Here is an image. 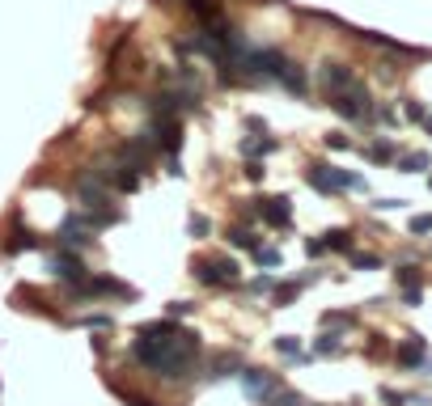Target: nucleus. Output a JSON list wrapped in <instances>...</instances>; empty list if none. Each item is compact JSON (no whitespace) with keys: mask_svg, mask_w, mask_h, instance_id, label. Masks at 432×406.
Segmentation results:
<instances>
[{"mask_svg":"<svg viewBox=\"0 0 432 406\" xmlns=\"http://www.w3.org/2000/svg\"><path fill=\"white\" fill-rule=\"evenodd\" d=\"M132 356H136L153 377L182 381V377H191V369H195L199 335L178 330L174 322H148V326H140V335H136V343H132Z\"/></svg>","mask_w":432,"mask_h":406,"instance_id":"nucleus-1","label":"nucleus"},{"mask_svg":"<svg viewBox=\"0 0 432 406\" xmlns=\"http://www.w3.org/2000/svg\"><path fill=\"white\" fill-rule=\"evenodd\" d=\"M310 186L318 195H335V191H369V182L361 174H348V169H335V165H310Z\"/></svg>","mask_w":432,"mask_h":406,"instance_id":"nucleus-2","label":"nucleus"},{"mask_svg":"<svg viewBox=\"0 0 432 406\" xmlns=\"http://www.w3.org/2000/svg\"><path fill=\"white\" fill-rule=\"evenodd\" d=\"M331 106H335L344 119H369V114H373V106H369V85H365V80H352L348 89L331 93Z\"/></svg>","mask_w":432,"mask_h":406,"instance_id":"nucleus-3","label":"nucleus"},{"mask_svg":"<svg viewBox=\"0 0 432 406\" xmlns=\"http://www.w3.org/2000/svg\"><path fill=\"white\" fill-rule=\"evenodd\" d=\"M191 271H195V280H199V284H208V288L238 284V263H233V258H199Z\"/></svg>","mask_w":432,"mask_h":406,"instance_id":"nucleus-4","label":"nucleus"},{"mask_svg":"<svg viewBox=\"0 0 432 406\" xmlns=\"http://www.w3.org/2000/svg\"><path fill=\"white\" fill-rule=\"evenodd\" d=\"M51 275H55V280H64V284H81L89 271H85V263H81V254H76V250L59 246V254L51 258Z\"/></svg>","mask_w":432,"mask_h":406,"instance_id":"nucleus-5","label":"nucleus"},{"mask_svg":"<svg viewBox=\"0 0 432 406\" xmlns=\"http://www.w3.org/2000/svg\"><path fill=\"white\" fill-rule=\"evenodd\" d=\"M242 390L255 402H267L276 394V373H267V369H242Z\"/></svg>","mask_w":432,"mask_h":406,"instance_id":"nucleus-6","label":"nucleus"},{"mask_svg":"<svg viewBox=\"0 0 432 406\" xmlns=\"http://www.w3.org/2000/svg\"><path fill=\"white\" fill-rule=\"evenodd\" d=\"M89 220H85V212H72L64 225H59V246H68V250H81L85 241H89Z\"/></svg>","mask_w":432,"mask_h":406,"instance_id":"nucleus-7","label":"nucleus"},{"mask_svg":"<svg viewBox=\"0 0 432 406\" xmlns=\"http://www.w3.org/2000/svg\"><path fill=\"white\" fill-rule=\"evenodd\" d=\"M255 212H259L272 229H284V225H288V216H293V208H288V199H284V195H276V199H255Z\"/></svg>","mask_w":432,"mask_h":406,"instance_id":"nucleus-8","label":"nucleus"},{"mask_svg":"<svg viewBox=\"0 0 432 406\" xmlns=\"http://www.w3.org/2000/svg\"><path fill=\"white\" fill-rule=\"evenodd\" d=\"M76 195H81V203H85V208H93V212L110 203V195H106V186H102V178H98V174H85V178H81V186H76Z\"/></svg>","mask_w":432,"mask_h":406,"instance_id":"nucleus-9","label":"nucleus"},{"mask_svg":"<svg viewBox=\"0 0 432 406\" xmlns=\"http://www.w3.org/2000/svg\"><path fill=\"white\" fill-rule=\"evenodd\" d=\"M356 80V72L348 68V64H322V89L327 93H339V89H348Z\"/></svg>","mask_w":432,"mask_h":406,"instance_id":"nucleus-10","label":"nucleus"},{"mask_svg":"<svg viewBox=\"0 0 432 406\" xmlns=\"http://www.w3.org/2000/svg\"><path fill=\"white\" fill-rule=\"evenodd\" d=\"M424 352H428V343H424L420 335H411V339L399 347V364H403V369H424V364H428Z\"/></svg>","mask_w":432,"mask_h":406,"instance_id":"nucleus-11","label":"nucleus"},{"mask_svg":"<svg viewBox=\"0 0 432 406\" xmlns=\"http://www.w3.org/2000/svg\"><path fill=\"white\" fill-rule=\"evenodd\" d=\"M238 369H242V364H238V356H216V360H212V373H208V381H221V377H242Z\"/></svg>","mask_w":432,"mask_h":406,"instance_id":"nucleus-12","label":"nucleus"},{"mask_svg":"<svg viewBox=\"0 0 432 406\" xmlns=\"http://www.w3.org/2000/svg\"><path fill=\"white\" fill-rule=\"evenodd\" d=\"M280 85H284L288 93H297V97H305V89H310V85H305V72H301L297 64H288V72L280 76Z\"/></svg>","mask_w":432,"mask_h":406,"instance_id":"nucleus-13","label":"nucleus"},{"mask_svg":"<svg viewBox=\"0 0 432 406\" xmlns=\"http://www.w3.org/2000/svg\"><path fill=\"white\" fill-rule=\"evenodd\" d=\"M314 352H318V356H339V352H344V339H339L335 330H327V335L314 339Z\"/></svg>","mask_w":432,"mask_h":406,"instance_id":"nucleus-14","label":"nucleus"},{"mask_svg":"<svg viewBox=\"0 0 432 406\" xmlns=\"http://www.w3.org/2000/svg\"><path fill=\"white\" fill-rule=\"evenodd\" d=\"M242 153H246V157H267V153H276V140H272V136H263V140H242Z\"/></svg>","mask_w":432,"mask_h":406,"instance_id":"nucleus-15","label":"nucleus"},{"mask_svg":"<svg viewBox=\"0 0 432 406\" xmlns=\"http://www.w3.org/2000/svg\"><path fill=\"white\" fill-rule=\"evenodd\" d=\"M428 153H407V157H399V169L403 174H420V169H428Z\"/></svg>","mask_w":432,"mask_h":406,"instance_id":"nucleus-16","label":"nucleus"},{"mask_svg":"<svg viewBox=\"0 0 432 406\" xmlns=\"http://www.w3.org/2000/svg\"><path fill=\"white\" fill-rule=\"evenodd\" d=\"M4 246H8V254H17V250H38L42 241H38L34 233H13V237H8Z\"/></svg>","mask_w":432,"mask_h":406,"instance_id":"nucleus-17","label":"nucleus"},{"mask_svg":"<svg viewBox=\"0 0 432 406\" xmlns=\"http://www.w3.org/2000/svg\"><path fill=\"white\" fill-rule=\"evenodd\" d=\"M263 406H305V398H301L297 390H276V394H272Z\"/></svg>","mask_w":432,"mask_h":406,"instance_id":"nucleus-18","label":"nucleus"},{"mask_svg":"<svg viewBox=\"0 0 432 406\" xmlns=\"http://www.w3.org/2000/svg\"><path fill=\"white\" fill-rule=\"evenodd\" d=\"M322 246H327V250H352V233H348V229H335V233L322 237Z\"/></svg>","mask_w":432,"mask_h":406,"instance_id":"nucleus-19","label":"nucleus"},{"mask_svg":"<svg viewBox=\"0 0 432 406\" xmlns=\"http://www.w3.org/2000/svg\"><path fill=\"white\" fill-rule=\"evenodd\" d=\"M250 254H255V263H259V267H267V271H276V267L284 263V258H280V250H263V246H255Z\"/></svg>","mask_w":432,"mask_h":406,"instance_id":"nucleus-20","label":"nucleus"},{"mask_svg":"<svg viewBox=\"0 0 432 406\" xmlns=\"http://www.w3.org/2000/svg\"><path fill=\"white\" fill-rule=\"evenodd\" d=\"M365 157H373V161H390V157H395V144H390V140H373V144L365 148Z\"/></svg>","mask_w":432,"mask_h":406,"instance_id":"nucleus-21","label":"nucleus"},{"mask_svg":"<svg viewBox=\"0 0 432 406\" xmlns=\"http://www.w3.org/2000/svg\"><path fill=\"white\" fill-rule=\"evenodd\" d=\"M229 241H233V246H238V250H255V246H259V241H255V233H250V229H229Z\"/></svg>","mask_w":432,"mask_h":406,"instance_id":"nucleus-22","label":"nucleus"},{"mask_svg":"<svg viewBox=\"0 0 432 406\" xmlns=\"http://www.w3.org/2000/svg\"><path fill=\"white\" fill-rule=\"evenodd\" d=\"M395 284H403V288H420V271H416V267H399V271H395Z\"/></svg>","mask_w":432,"mask_h":406,"instance_id":"nucleus-23","label":"nucleus"},{"mask_svg":"<svg viewBox=\"0 0 432 406\" xmlns=\"http://www.w3.org/2000/svg\"><path fill=\"white\" fill-rule=\"evenodd\" d=\"M276 347H280L284 356H293V360H301V343H297L293 335H280V339H276Z\"/></svg>","mask_w":432,"mask_h":406,"instance_id":"nucleus-24","label":"nucleus"},{"mask_svg":"<svg viewBox=\"0 0 432 406\" xmlns=\"http://www.w3.org/2000/svg\"><path fill=\"white\" fill-rule=\"evenodd\" d=\"M352 263H356L361 271H373V267H382V258H378V254H352Z\"/></svg>","mask_w":432,"mask_h":406,"instance_id":"nucleus-25","label":"nucleus"},{"mask_svg":"<svg viewBox=\"0 0 432 406\" xmlns=\"http://www.w3.org/2000/svg\"><path fill=\"white\" fill-rule=\"evenodd\" d=\"M411 233H416V237L432 233V216H411Z\"/></svg>","mask_w":432,"mask_h":406,"instance_id":"nucleus-26","label":"nucleus"},{"mask_svg":"<svg viewBox=\"0 0 432 406\" xmlns=\"http://www.w3.org/2000/svg\"><path fill=\"white\" fill-rule=\"evenodd\" d=\"M187 229H191V237H204V233H208L212 225H208L204 216H191V225H187Z\"/></svg>","mask_w":432,"mask_h":406,"instance_id":"nucleus-27","label":"nucleus"},{"mask_svg":"<svg viewBox=\"0 0 432 406\" xmlns=\"http://www.w3.org/2000/svg\"><path fill=\"white\" fill-rule=\"evenodd\" d=\"M250 288H255V292H276V275H259Z\"/></svg>","mask_w":432,"mask_h":406,"instance_id":"nucleus-28","label":"nucleus"},{"mask_svg":"<svg viewBox=\"0 0 432 406\" xmlns=\"http://www.w3.org/2000/svg\"><path fill=\"white\" fill-rule=\"evenodd\" d=\"M297 292H301V284H284V288H276V301L284 305V301H293Z\"/></svg>","mask_w":432,"mask_h":406,"instance_id":"nucleus-29","label":"nucleus"},{"mask_svg":"<svg viewBox=\"0 0 432 406\" xmlns=\"http://www.w3.org/2000/svg\"><path fill=\"white\" fill-rule=\"evenodd\" d=\"M403 110H407V119H416V123H424V119H428V114H424V106H420V102H407V106H403Z\"/></svg>","mask_w":432,"mask_h":406,"instance_id":"nucleus-30","label":"nucleus"},{"mask_svg":"<svg viewBox=\"0 0 432 406\" xmlns=\"http://www.w3.org/2000/svg\"><path fill=\"white\" fill-rule=\"evenodd\" d=\"M382 402H386V406H403V402H407V394H395V390H382Z\"/></svg>","mask_w":432,"mask_h":406,"instance_id":"nucleus-31","label":"nucleus"},{"mask_svg":"<svg viewBox=\"0 0 432 406\" xmlns=\"http://www.w3.org/2000/svg\"><path fill=\"white\" fill-rule=\"evenodd\" d=\"M403 203H407V199H378L373 208H378V212H395V208H403Z\"/></svg>","mask_w":432,"mask_h":406,"instance_id":"nucleus-32","label":"nucleus"},{"mask_svg":"<svg viewBox=\"0 0 432 406\" xmlns=\"http://www.w3.org/2000/svg\"><path fill=\"white\" fill-rule=\"evenodd\" d=\"M348 144H352V140H348V136H339V131H335V136H327V148H348Z\"/></svg>","mask_w":432,"mask_h":406,"instance_id":"nucleus-33","label":"nucleus"},{"mask_svg":"<svg viewBox=\"0 0 432 406\" xmlns=\"http://www.w3.org/2000/svg\"><path fill=\"white\" fill-rule=\"evenodd\" d=\"M187 314H191V305H187V301H174V305H170V318H187Z\"/></svg>","mask_w":432,"mask_h":406,"instance_id":"nucleus-34","label":"nucleus"},{"mask_svg":"<svg viewBox=\"0 0 432 406\" xmlns=\"http://www.w3.org/2000/svg\"><path fill=\"white\" fill-rule=\"evenodd\" d=\"M246 178H250V182H259V178H263V165H259V161H250V165H246Z\"/></svg>","mask_w":432,"mask_h":406,"instance_id":"nucleus-35","label":"nucleus"},{"mask_svg":"<svg viewBox=\"0 0 432 406\" xmlns=\"http://www.w3.org/2000/svg\"><path fill=\"white\" fill-rule=\"evenodd\" d=\"M424 127H428V131H432V114H428V119H424Z\"/></svg>","mask_w":432,"mask_h":406,"instance_id":"nucleus-36","label":"nucleus"},{"mask_svg":"<svg viewBox=\"0 0 432 406\" xmlns=\"http://www.w3.org/2000/svg\"><path fill=\"white\" fill-rule=\"evenodd\" d=\"M428 186H432V182H428Z\"/></svg>","mask_w":432,"mask_h":406,"instance_id":"nucleus-37","label":"nucleus"}]
</instances>
